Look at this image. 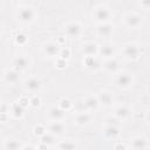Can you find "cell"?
<instances>
[{
  "label": "cell",
  "mask_w": 150,
  "mask_h": 150,
  "mask_svg": "<svg viewBox=\"0 0 150 150\" xmlns=\"http://www.w3.org/2000/svg\"><path fill=\"white\" fill-rule=\"evenodd\" d=\"M114 83H115V86L118 89L127 90V89H129V88L132 87V84H134V77L128 71H124V70L117 71L115 74V77H114Z\"/></svg>",
  "instance_id": "cell-1"
},
{
  "label": "cell",
  "mask_w": 150,
  "mask_h": 150,
  "mask_svg": "<svg viewBox=\"0 0 150 150\" xmlns=\"http://www.w3.org/2000/svg\"><path fill=\"white\" fill-rule=\"evenodd\" d=\"M122 56L128 61H137L142 55V48L132 42L125 43L121 49Z\"/></svg>",
  "instance_id": "cell-2"
},
{
  "label": "cell",
  "mask_w": 150,
  "mask_h": 150,
  "mask_svg": "<svg viewBox=\"0 0 150 150\" xmlns=\"http://www.w3.org/2000/svg\"><path fill=\"white\" fill-rule=\"evenodd\" d=\"M18 20L21 22V23H25V25H29L32 22H34L36 20V11L32 7V6H21L19 7L18 9Z\"/></svg>",
  "instance_id": "cell-3"
},
{
  "label": "cell",
  "mask_w": 150,
  "mask_h": 150,
  "mask_svg": "<svg viewBox=\"0 0 150 150\" xmlns=\"http://www.w3.org/2000/svg\"><path fill=\"white\" fill-rule=\"evenodd\" d=\"M111 16H112L111 11L104 5H100V6L95 7L94 11H93V18L97 23L109 22Z\"/></svg>",
  "instance_id": "cell-4"
},
{
  "label": "cell",
  "mask_w": 150,
  "mask_h": 150,
  "mask_svg": "<svg viewBox=\"0 0 150 150\" xmlns=\"http://www.w3.org/2000/svg\"><path fill=\"white\" fill-rule=\"evenodd\" d=\"M122 21L125 27H128L130 29H136V28H139L142 25V16L135 12H130L123 16Z\"/></svg>",
  "instance_id": "cell-5"
},
{
  "label": "cell",
  "mask_w": 150,
  "mask_h": 150,
  "mask_svg": "<svg viewBox=\"0 0 150 150\" xmlns=\"http://www.w3.org/2000/svg\"><path fill=\"white\" fill-rule=\"evenodd\" d=\"M64 33L70 39H77L82 34V25L77 21L68 22L64 26Z\"/></svg>",
  "instance_id": "cell-6"
},
{
  "label": "cell",
  "mask_w": 150,
  "mask_h": 150,
  "mask_svg": "<svg viewBox=\"0 0 150 150\" xmlns=\"http://www.w3.org/2000/svg\"><path fill=\"white\" fill-rule=\"evenodd\" d=\"M29 66H30V60L26 55H19L12 60V68L19 73L28 69Z\"/></svg>",
  "instance_id": "cell-7"
},
{
  "label": "cell",
  "mask_w": 150,
  "mask_h": 150,
  "mask_svg": "<svg viewBox=\"0 0 150 150\" xmlns=\"http://www.w3.org/2000/svg\"><path fill=\"white\" fill-rule=\"evenodd\" d=\"M100 105L104 107V108H111L115 104V97L112 95L111 91L109 90H101L97 95Z\"/></svg>",
  "instance_id": "cell-8"
},
{
  "label": "cell",
  "mask_w": 150,
  "mask_h": 150,
  "mask_svg": "<svg viewBox=\"0 0 150 150\" xmlns=\"http://www.w3.org/2000/svg\"><path fill=\"white\" fill-rule=\"evenodd\" d=\"M60 49H61V46L57 42H54V41L45 42L43 46H42V52L48 57H56V56H59Z\"/></svg>",
  "instance_id": "cell-9"
},
{
  "label": "cell",
  "mask_w": 150,
  "mask_h": 150,
  "mask_svg": "<svg viewBox=\"0 0 150 150\" xmlns=\"http://www.w3.org/2000/svg\"><path fill=\"white\" fill-rule=\"evenodd\" d=\"M66 129L67 128L63 121H52V123H49V125L47 127V131L54 135L55 137L62 136L66 132Z\"/></svg>",
  "instance_id": "cell-10"
},
{
  "label": "cell",
  "mask_w": 150,
  "mask_h": 150,
  "mask_svg": "<svg viewBox=\"0 0 150 150\" xmlns=\"http://www.w3.org/2000/svg\"><path fill=\"white\" fill-rule=\"evenodd\" d=\"M120 62L118 60H116L115 57H110L107 59L104 62H102V69H104V71H107L108 74H112L115 75L117 71H120Z\"/></svg>",
  "instance_id": "cell-11"
},
{
  "label": "cell",
  "mask_w": 150,
  "mask_h": 150,
  "mask_svg": "<svg viewBox=\"0 0 150 150\" xmlns=\"http://www.w3.org/2000/svg\"><path fill=\"white\" fill-rule=\"evenodd\" d=\"M83 64L88 69L93 71H97L102 69V59H100L98 56H84Z\"/></svg>",
  "instance_id": "cell-12"
},
{
  "label": "cell",
  "mask_w": 150,
  "mask_h": 150,
  "mask_svg": "<svg viewBox=\"0 0 150 150\" xmlns=\"http://www.w3.org/2000/svg\"><path fill=\"white\" fill-rule=\"evenodd\" d=\"M114 33V26L110 22L98 23L96 27V35L98 38H110Z\"/></svg>",
  "instance_id": "cell-13"
},
{
  "label": "cell",
  "mask_w": 150,
  "mask_h": 150,
  "mask_svg": "<svg viewBox=\"0 0 150 150\" xmlns=\"http://www.w3.org/2000/svg\"><path fill=\"white\" fill-rule=\"evenodd\" d=\"M97 55L100 59H110V57H114L115 55V48L111 43H102L101 46H98V52H97Z\"/></svg>",
  "instance_id": "cell-14"
},
{
  "label": "cell",
  "mask_w": 150,
  "mask_h": 150,
  "mask_svg": "<svg viewBox=\"0 0 150 150\" xmlns=\"http://www.w3.org/2000/svg\"><path fill=\"white\" fill-rule=\"evenodd\" d=\"M82 104H83V108L86 111H95L100 107L98 98H97V96H94V95L86 96L84 100L82 101Z\"/></svg>",
  "instance_id": "cell-15"
},
{
  "label": "cell",
  "mask_w": 150,
  "mask_h": 150,
  "mask_svg": "<svg viewBox=\"0 0 150 150\" xmlns=\"http://www.w3.org/2000/svg\"><path fill=\"white\" fill-rule=\"evenodd\" d=\"M97 52H98V45L94 41L84 42L81 46V53L84 56H97Z\"/></svg>",
  "instance_id": "cell-16"
},
{
  "label": "cell",
  "mask_w": 150,
  "mask_h": 150,
  "mask_svg": "<svg viewBox=\"0 0 150 150\" xmlns=\"http://www.w3.org/2000/svg\"><path fill=\"white\" fill-rule=\"evenodd\" d=\"M25 89L29 93H38L41 87H42V83L40 81V79L35 77V76H32V77H28L26 81H25V84H23Z\"/></svg>",
  "instance_id": "cell-17"
},
{
  "label": "cell",
  "mask_w": 150,
  "mask_h": 150,
  "mask_svg": "<svg viewBox=\"0 0 150 150\" xmlns=\"http://www.w3.org/2000/svg\"><path fill=\"white\" fill-rule=\"evenodd\" d=\"M149 146L150 144H149L148 138L142 137V136H137L132 138L130 142V148L135 150H144V149H149Z\"/></svg>",
  "instance_id": "cell-18"
},
{
  "label": "cell",
  "mask_w": 150,
  "mask_h": 150,
  "mask_svg": "<svg viewBox=\"0 0 150 150\" xmlns=\"http://www.w3.org/2000/svg\"><path fill=\"white\" fill-rule=\"evenodd\" d=\"M91 120V116L89 114V111H86V110H82V111H79L75 117H74V124H76L77 127H84L87 125Z\"/></svg>",
  "instance_id": "cell-19"
},
{
  "label": "cell",
  "mask_w": 150,
  "mask_h": 150,
  "mask_svg": "<svg viewBox=\"0 0 150 150\" xmlns=\"http://www.w3.org/2000/svg\"><path fill=\"white\" fill-rule=\"evenodd\" d=\"M4 79H5V82L8 83V84H16L20 80V73L16 71L15 69H8L5 71L4 74Z\"/></svg>",
  "instance_id": "cell-20"
},
{
  "label": "cell",
  "mask_w": 150,
  "mask_h": 150,
  "mask_svg": "<svg viewBox=\"0 0 150 150\" xmlns=\"http://www.w3.org/2000/svg\"><path fill=\"white\" fill-rule=\"evenodd\" d=\"M48 116L52 121H63L66 118V111L59 107H52L48 110Z\"/></svg>",
  "instance_id": "cell-21"
},
{
  "label": "cell",
  "mask_w": 150,
  "mask_h": 150,
  "mask_svg": "<svg viewBox=\"0 0 150 150\" xmlns=\"http://www.w3.org/2000/svg\"><path fill=\"white\" fill-rule=\"evenodd\" d=\"M23 112H25V108L21 107L19 104V102H13L11 105H9V111L8 114H11V116L15 120H20L22 116H23Z\"/></svg>",
  "instance_id": "cell-22"
},
{
  "label": "cell",
  "mask_w": 150,
  "mask_h": 150,
  "mask_svg": "<svg viewBox=\"0 0 150 150\" xmlns=\"http://www.w3.org/2000/svg\"><path fill=\"white\" fill-rule=\"evenodd\" d=\"M120 121H124V120H127V118H129V116L131 115V109L128 107V105H125V104H123V105H120V107H117L116 109H115V114H114Z\"/></svg>",
  "instance_id": "cell-23"
},
{
  "label": "cell",
  "mask_w": 150,
  "mask_h": 150,
  "mask_svg": "<svg viewBox=\"0 0 150 150\" xmlns=\"http://www.w3.org/2000/svg\"><path fill=\"white\" fill-rule=\"evenodd\" d=\"M103 135L108 139H116L120 135V129L115 125H105L103 129Z\"/></svg>",
  "instance_id": "cell-24"
},
{
  "label": "cell",
  "mask_w": 150,
  "mask_h": 150,
  "mask_svg": "<svg viewBox=\"0 0 150 150\" xmlns=\"http://www.w3.org/2000/svg\"><path fill=\"white\" fill-rule=\"evenodd\" d=\"M4 148L7 149V150H16V149L21 148V144L16 139H8V141H5Z\"/></svg>",
  "instance_id": "cell-25"
},
{
  "label": "cell",
  "mask_w": 150,
  "mask_h": 150,
  "mask_svg": "<svg viewBox=\"0 0 150 150\" xmlns=\"http://www.w3.org/2000/svg\"><path fill=\"white\" fill-rule=\"evenodd\" d=\"M57 107H59V108H61L62 110H64V111L67 112V111H69V110L73 108V103H71V101H70L69 98L63 97V98H61V100L59 101Z\"/></svg>",
  "instance_id": "cell-26"
},
{
  "label": "cell",
  "mask_w": 150,
  "mask_h": 150,
  "mask_svg": "<svg viewBox=\"0 0 150 150\" xmlns=\"http://www.w3.org/2000/svg\"><path fill=\"white\" fill-rule=\"evenodd\" d=\"M40 142H41V143H45V144H47V145H52V144L55 142V136L47 131L46 134H43V135L40 137Z\"/></svg>",
  "instance_id": "cell-27"
},
{
  "label": "cell",
  "mask_w": 150,
  "mask_h": 150,
  "mask_svg": "<svg viewBox=\"0 0 150 150\" xmlns=\"http://www.w3.org/2000/svg\"><path fill=\"white\" fill-rule=\"evenodd\" d=\"M14 40H15V42H16L19 46H23V45L27 43L28 38H27V35H26L25 33L19 32V33H16V35L14 36Z\"/></svg>",
  "instance_id": "cell-28"
},
{
  "label": "cell",
  "mask_w": 150,
  "mask_h": 150,
  "mask_svg": "<svg viewBox=\"0 0 150 150\" xmlns=\"http://www.w3.org/2000/svg\"><path fill=\"white\" fill-rule=\"evenodd\" d=\"M57 149H75L76 148V144L73 142V141H61L57 145H56Z\"/></svg>",
  "instance_id": "cell-29"
},
{
  "label": "cell",
  "mask_w": 150,
  "mask_h": 150,
  "mask_svg": "<svg viewBox=\"0 0 150 150\" xmlns=\"http://www.w3.org/2000/svg\"><path fill=\"white\" fill-rule=\"evenodd\" d=\"M104 123H105V125H115V127H120V124H121V121L114 115H110V116H108V117H105V120H104Z\"/></svg>",
  "instance_id": "cell-30"
},
{
  "label": "cell",
  "mask_w": 150,
  "mask_h": 150,
  "mask_svg": "<svg viewBox=\"0 0 150 150\" xmlns=\"http://www.w3.org/2000/svg\"><path fill=\"white\" fill-rule=\"evenodd\" d=\"M33 132H34V135H35L36 137H41L43 134L47 132V128H46L45 125H42V124H38V125L34 127Z\"/></svg>",
  "instance_id": "cell-31"
},
{
  "label": "cell",
  "mask_w": 150,
  "mask_h": 150,
  "mask_svg": "<svg viewBox=\"0 0 150 150\" xmlns=\"http://www.w3.org/2000/svg\"><path fill=\"white\" fill-rule=\"evenodd\" d=\"M70 55H71V52H70V49L68 47H61L60 53H59V57L64 59V60H68L70 57Z\"/></svg>",
  "instance_id": "cell-32"
},
{
  "label": "cell",
  "mask_w": 150,
  "mask_h": 150,
  "mask_svg": "<svg viewBox=\"0 0 150 150\" xmlns=\"http://www.w3.org/2000/svg\"><path fill=\"white\" fill-rule=\"evenodd\" d=\"M29 105L33 108H38L41 105V98L39 95H34L33 97L29 98Z\"/></svg>",
  "instance_id": "cell-33"
},
{
  "label": "cell",
  "mask_w": 150,
  "mask_h": 150,
  "mask_svg": "<svg viewBox=\"0 0 150 150\" xmlns=\"http://www.w3.org/2000/svg\"><path fill=\"white\" fill-rule=\"evenodd\" d=\"M55 64H56V68H59V69H64V68H66V66H67V60L61 59V57H59V56H57Z\"/></svg>",
  "instance_id": "cell-34"
},
{
  "label": "cell",
  "mask_w": 150,
  "mask_h": 150,
  "mask_svg": "<svg viewBox=\"0 0 150 150\" xmlns=\"http://www.w3.org/2000/svg\"><path fill=\"white\" fill-rule=\"evenodd\" d=\"M19 104H20L21 107H23V108H27V107L29 105V98H28V96H26V95L21 96V97L19 98Z\"/></svg>",
  "instance_id": "cell-35"
},
{
  "label": "cell",
  "mask_w": 150,
  "mask_h": 150,
  "mask_svg": "<svg viewBox=\"0 0 150 150\" xmlns=\"http://www.w3.org/2000/svg\"><path fill=\"white\" fill-rule=\"evenodd\" d=\"M139 6L144 11H149L150 8V0H139Z\"/></svg>",
  "instance_id": "cell-36"
},
{
  "label": "cell",
  "mask_w": 150,
  "mask_h": 150,
  "mask_svg": "<svg viewBox=\"0 0 150 150\" xmlns=\"http://www.w3.org/2000/svg\"><path fill=\"white\" fill-rule=\"evenodd\" d=\"M114 148H115V149H127V148H129V146L125 145V144H123V143H116Z\"/></svg>",
  "instance_id": "cell-37"
},
{
  "label": "cell",
  "mask_w": 150,
  "mask_h": 150,
  "mask_svg": "<svg viewBox=\"0 0 150 150\" xmlns=\"http://www.w3.org/2000/svg\"><path fill=\"white\" fill-rule=\"evenodd\" d=\"M20 149H36V145H32V144H25V145H21Z\"/></svg>",
  "instance_id": "cell-38"
},
{
  "label": "cell",
  "mask_w": 150,
  "mask_h": 150,
  "mask_svg": "<svg viewBox=\"0 0 150 150\" xmlns=\"http://www.w3.org/2000/svg\"><path fill=\"white\" fill-rule=\"evenodd\" d=\"M48 148H49V145H47L45 143H41V142H40L39 145H36V149H48Z\"/></svg>",
  "instance_id": "cell-39"
},
{
  "label": "cell",
  "mask_w": 150,
  "mask_h": 150,
  "mask_svg": "<svg viewBox=\"0 0 150 150\" xmlns=\"http://www.w3.org/2000/svg\"><path fill=\"white\" fill-rule=\"evenodd\" d=\"M2 30H4V27H2V23L0 22V34L2 33Z\"/></svg>",
  "instance_id": "cell-40"
},
{
  "label": "cell",
  "mask_w": 150,
  "mask_h": 150,
  "mask_svg": "<svg viewBox=\"0 0 150 150\" xmlns=\"http://www.w3.org/2000/svg\"><path fill=\"white\" fill-rule=\"evenodd\" d=\"M1 8H2V6H1V2H0V11H1Z\"/></svg>",
  "instance_id": "cell-41"
},
{
  "label": "cell",
  "mask_w": 150,
  "mask_h": 150,
  "mask_svg": "<svg viewBox=\"0 0 150 150\" xmlns=\"http://www.w3.org/2000/svg\"><path fill=\"white\" fill-rule=\"evenodd\" d=\"M0 142H1V135H0Z\"/></svg>",
  "instance_id": "cell-42"
},
{
  "label": "cell",
  "mask_w": 150,
  "mask_h": 150,
  "mask_svg": "<svg viewBox=\"0 0 150 150\" xmlns=\"http://www.w3.org/2000/svg\"><path fill=\"white\" fill-rule=\"evenodd\" d=\"M0 104H1V103H0Z\"/></svg>",
  "instance_id": "cell-43"
}]
</instances>
